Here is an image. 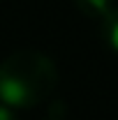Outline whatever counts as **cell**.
<instances>
[{
	"mask_svg": "<svg viewBox=\"0 0 118 120\" xmlns=\"http://www.w3.org/2000/svg\"><path fill=\"white\" fill-rule=\"evenodd\" d=\"M100 28H102V37L109 44V49H114L118 53V7H111L106 12V16L100 21Z\"/></svg>",
	"mask_w": 118,
	"mask_h": 120,
	"instance_id": "obj_2",
	"label": "cell"
},
{
	"mask_svg": "<svg viewBox=\"0 0 118 120\" xmlns=\"http://www.w3.org/2000/svg\"><path fill=\"white\" fill-rule=\"evenodd\" d=\"M44 120H63L60 116H49V118H44Z\"/></svg>",
	"mask_w": 118,
	"mask_h": 120,
	"instance_id": "obj_5",
	"label": "cell"
},
{
	"mask_svg": "<svg viewBox=\"0 0 118 120\" xmlns=\"http://www.w3.org/2000/svg\"><path fill=\"white\" fill-rule=\"evenodd\" d=\"M74 2H76V7L86 16L100 19V21H102L104 16H106V12L111 9V0H74Z\"/></svg>",
	"mask_w": 118,
	"mask_h": 120,
	"instance_id": "obj_3",
	"label": "cell"
},
{
	"mask_svg": "<svg viewBox=\"0 0 118 120\" xmlns=\"http://www.w3.org/2000/svg\"><path fill=\"white\" fill-rule=\"evenodd\" d=\"M0 120H19L14 113V109H9V106L0 104Z\"/></svg>",
	"mask_w": 118,
	"mask_h": 120,
	"instance_id": "obj_4",
	"label": "cell"
},
{
	"mask_svg": "<svg viewBox=\"0 0 118 120\" xmlns=\"http://www.w3.org/2000/svg\"><path fill=\"white\" fill-rule=\"evenodd\" d=\"M58 69L46 53L21 49L0 62V104L9 109H30L53 95Z\"/></svg>",
	"mask_w": 118,
	"mask_h": 120,
	"instance_id": "obj_1",
	"label": "cell"
}]
</instances>
